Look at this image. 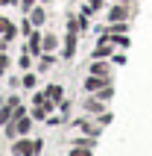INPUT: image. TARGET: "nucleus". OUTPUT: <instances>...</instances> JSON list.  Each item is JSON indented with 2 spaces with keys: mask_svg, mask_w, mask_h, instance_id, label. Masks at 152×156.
<instances>
[{
  "mask_svg": "<svg viewBox=\"0 0 152 156\" xmlns=\"http://www.w3.org/2000/svg\"><path fill=\"white\" fill-rule=\"evenodd\" d=\"M35 150H41V141H18L15 144V156H32Z\"/></svg>",
  "mask_w": 152,
  "mask_h": 156,
  "instance_id": "obj_1",
  "label": "nucleus"
},
{
  "mask_svg": "<svg viewBox=\"0 0 152 156\" xmlns=\"http://www.w3.org/2000/svg\"><path fill=\"white\" fill-rule=\"evenodd\" d=\"M105 83H108L105 77H100V74H91V77L85 80V91H100Z\"/></svg>",
  "mask_w": 152,
  "mask_h": 156,
  "instance_id": "obj_2",
  "label": "nucleus"
},
{
  "mask_svg": "<svg viewBox=\"0 0 152 156\" xmlns=\"http://www.w3.org/2000/svg\"><path fill=\"white\" fill-rule=\"evenodd\" d=\"M126 18H129V9L123 6V3H117V6L108 12V21H111V24H114V21H126Z\"/></svg>",
  "mask_w": 152,
  "mask_h": 156,
  "instance_id": "obj_3",
  "label": "nucleus"
},
{
  "mask_svg": "<svg viewBox=\"0 0 152 156\" xmlns=\"http://www.w3.org/2000/svg\"><path fill=\"white\" fill-rule=\"evenodd\" d=\"M0 33H3V38H12L15 35V24H9V21L0 18Z\"/></svg>",
  "mask_w": 152,
  "mask_h": 156,
  "instance_id": "obj_4",
  "label": "nucleus"
},
{
  "mask_svg": "<svg viewBox=\"0 0 152 156\" xmlns=\"http://www.w3.org/2000/svg\"><path fill=\"white\" fill-rule=\"evenodd\" d=\"M91 71H94V74H100V77H105V74H108V65H105V62H97Z\"/></svg>",
  "mask_w": 152,
  "mask_h": 156,
  "instance_id": "obj_5",
  "label": "nucleus"
},
{
  "mask_svg": "<svg viewBox=\"0 0 152 156\" xmlns=\"http://www.w3.org/2000/svg\"><path fill=\"white\" fill-rule=\"evenodd\" d=\"M70 156H91V150L85 147V144H79V147H73V150H70Z\"/></svg>",
  "mask_w": 152,
  "mask_h": 156,
  "instance_id": "obj_6",
  "label": "nucleus"
},
{
  "mask_svg": "<svg viewBox=\"0 0 152 156\" xmlns=\"http://www.w3.org/2000/svg\"><path fill=\"white\" fill-rule=\"evenodd\" d=\"M85 109H88V112H102V103H100V100H91Z\"/></svg>",
  "mask_w": 152,
  "mask_h": 156,
  "instance_id": "obj_7",
  "label": "nucleus"
},
{
  "mask_svg": "<svg viewBox=\"0 0 152 156\" xmlns=\"http://www.w3.org/2000/svg\"><path fill=\"white\" fill-rule=\"evenodd\" d=\"M47 97H53V100H56V97H61V88H59V86H53V88H47Z\"/></svg>",
  "mask_w": 152,
  "mask_h": 156,
  "instance_id": "obj_8",
  "label": "nucleus"
},
{
  "mask_svg": "<svg viewBox=\"0 0 152 156\" xmlns=\"http://www.w3.org/2000/svg\"><path fill=\"white\" fill-rule=\"evenodd\" d=\"M32 21H35V24H41V21H44V12H41V9H35V12H32Z\"/></svg>",
  "mask_w": 152,
  "mask_h": 156,
  "instance_id": "obj_9",
  "label": "nucleus"
},
{
  "mask_svg": "<svg viewBox=\"0 0 152 156\" xmlns=\"http://www.w3.org/2000/svg\"><path fill=\"white\" fill-rule=\"evenodd\" d=\"M108 53H111V47H108V44H102V47H97V56H108Z\"/></svg>",
  "mask_w": 152,
  "mask_h": 156,
  "instance_id": "obj_10",
  "label": "nucleus"
},
{
  "mask_svg": "<svg viewBox=\"0 0 152 156\" xmlns=\"http://www.w3.org/2000/svg\"><path fill=\"white\" fill-rule=\"evenodd\" d=\"M24 86H26V88H32V86H35V77H32V74H29V77H24Z\"/></svg>",
  "mask_w": 152,
  "mask_h": 156,
  "instance_id": "obj_11",
  "label": "nucleus"
},
{
  "mask_svg": "<svg viewBox=\"0 0 152 156\" xmlns=\"http://www.w3.org/2000/svg\"><path fill=\"white\" fill-rule=\"evenodd\" d=\"M6 68V56H0V71Z\"/></svg>",
  "mask_w": 152,
  "mask_h": 156,
  "instance_id": "obj_12",
  "label": "nucleus"
},
{
  "mask_svg": "<svg viewBox=\"0 0 152 156\" xmlns=\"http://www.w3.org/2000/svg\"><path fill=\"white\" fill-rule=\"evenodd\" d=\"M120 3H126V0H120Z\"/></svg>",
  "mask_w": 152,
  "mask_h": 156,
  "instance_id": "obj_13",
  "label": "nucleus"
}]
</instances>
